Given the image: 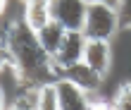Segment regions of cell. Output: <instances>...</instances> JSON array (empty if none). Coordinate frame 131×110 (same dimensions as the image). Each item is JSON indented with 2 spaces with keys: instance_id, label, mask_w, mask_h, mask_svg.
<instances>
[{
  "instance_id": "cell-1",
  "label": "cell",
  "mask_w": 131,
  "mask_h": 110,
  "mask_svg": "<svg viewBox=\"0 0 131 110\" xmlns=\"http://www.w3.org/2000/svg\"><path fill=\"white\" fill-rule=\"evenodd\" d=\"M0 53L3 69L12 74L19 89H38L60 79L52 67V58L41 48L36 31L26 24L24 17H14L12 22L3 24Z\"/></svg>"
},
{
  "instance_id": "cell-2",
  "label": "cell",
  "mask_w": 131,
  "mask_h": 110,
  "mask_svg": "<svg viewBox=\"0 0 131 110\" xmlns=\"http://www.w3.org/2000/svg\"><path fill=\"white\" fill-rule=\"evenodd\" d=\"M119 14L117 7L110 3H88L86 22H83V36L86 41H107L110 43L119 34Z\"/></svg>"
},
{
  "instance_id": "cell-3",
  "label": "cell",
  "mask_w": 131,
  "mask_h": 110,
  "mask_svg": "<svg viewBox=\"0 0 131 110\" xmlns=\"http://www.w3.org/2000/svg\"><path fill=\"white\" fill-rule=\"evenodd\" d=\"M86 36L83 31H67L60 50L52 55V67H55V74L62 77V72H67L69 67L83 62V53H86Z\"/></svg>"
},
{
  "instance_id": "cell-4",
  "label": "cell",
  "mask_w": 131,
  "mask_h": 110,
  "mask_svg": "<svg viewBox=\"0 0 131 110\" xmlns=\"http://www.w3.org/2000/svg\"><path fill=\"white\" fill-rule=\"evenodd\" d=\"M86 10H88L86 0H52L50 19L62 24L67 31H83Z\"/></svg>"
},
{
  "instance_id": "cell-5",
  "label": "cell",
  "mask_w": 131,
  "mask_h": 110,
  "mask_svg": "<svg viewBox=\"0 0 131 110\" xmlns=\"http://www.w3.org/2000/svg\"><path fill=\"white\" fill-rule=\"evenodd\" d=\"M57 96H60V110H93V93H86L69 79L55 81Z\"/></svg>"
},
{
  "instance_id": "cell-6",
  "label": "cell",
  "mask_w": 131,
  "mask_h": 110,
  "mask_svg": "<svg viewBox=\"0 0 131 110\" xmlns=\"http://www.w3.org/2000/svg\"><path fill=\"white\" fill-rule=\"evenodd\" d=\"M83 62L105 79L107 72H110V65H112V45L107 41H88L86 53H83Z\"/></svg>"
},
{
  "instance_id": "cell-7",
  "label": "cell",
  "mask_w": 131,
  "mask_h": 110,
  "mask_svg": "<svg viewBox=\"0 0 131 110\" xmlns=\"http://www.w3.org/2000/svg\"><path fill=\"white\" fill-rule=\"evenodd\" d=\"M62 79H69L86 93H100V89H103V77L95 69H91L86 62H79V65L69 67L67 72H62Z\"/></svg>"
},
{
  "instance_id": "cell-8",
  "label": "cell",
  "mask_w": 131,
  "mask_h": 110,
  "mask_svg": "<svg viewBox=\"0 0 131 110\" xmlns=\"http://www.w3.org/2000/svg\"><path fill=\"white\" fill-rule=\"evenodd\" d=\"M64 36H67V29H64L62 24H57L55 19H50L45 26H41V29L36 31V38H38V43H41V48L48 53L50 58L60 50V45H62Z\"/></svg>"
},
{
  "instance_id": "cell-9",
  "label": "cell",
  "mask_w": 131,
  "mask_h": 110,
  "mask_svg": "<svg viewBox=\"0 0 131 110\" xmlns=\"http://www.w3.org/2000/svg\"><path fill=\"white\" fill-rule=\"evenodd\" d=\"M50 5H52V0H26L21 17L26 19V24L34 31H38L50 22Z\"/></svg>"
},
{
  "instance_id": "cell-10",
  "label": "cell",
  "mask_w": 131,
  "mask_h": 110,
  "mask_svg": "<svg viewBox=\"0 0 131 110\" xmlns=\"http://www.w3.org/2000/svg\"><path fill=\"white\" fill-rule=\"evenodd\" d=\"M36 110H60V96L52 84H43L38 86V96H36Z\"/></svg>"
},
{
  "instance_id": "cell-11",
  "label": "cell",
  "mask_w": 131,
  "mask_h": 110,
  "mask_svg": "<svg viewBox=\"0 0 131 110\" xmlns=\"http://www.w3.org/2000/svg\"><path fill=\"white\" fill-rule=\"evenodd\" d=\"M36 96H38V89H21L7 110H36Z\"/></svg>"
},
{
  "instance_id": "cell-12",
  "label": "cell",
  "mask_w": 131,
  "mask_h": 110,
  "mask_svg": "<svg viewBox=\"0 0 131 110\" xmlns=\"http://www.w3.org/2000/svg\"><path fill=\"white\" fill-rule=\"evenodd\" d=\"M112 110H131V81L117 86L112 96Z\"/></svg>"
},
{
  "instance_id": "cell-13",
  "label": "cell",
  "mask_w": 131,
  "mask_h": 110,
  "mask_svg": "<svg viewBox=\"0 0 131 110\" xmlns=\"http://www.w3.org/2000/svg\"><path fill=\"white\" fill-rule=\"evenodd\" d=\"M114 7H117V14H119V26L131 29V0H117Z\"/></svg>"
},
{
  "instance_id": "cell-14",
  "label": "cell",
  "mask_w": 131,
  "mask_h": 110,
  "mask_svg": "<svg viewBox=\"0 0 131 110\" xmlns=\"http://www.w3.org/2000/svg\"><path fill=\"white\" fill-rule=\"evenodd\" d=\"M86 3H110V5H114L117 0H86Z\"/></svg>"
},
{
  "instance_id": "cell-15",
  "label": "cell",
  "mask_w": 131,
  "mask_h": 110,
  "mask_svg": "<svg viewBox=\"0 0 131 110\" xmlns=\"http://www.w3.org/2000/svg\"><path fill=\"white\" fill-rule=\"evenodd\" d=\"M21 3H26V0H21Z\"/></svg>"
}]
</instances>
